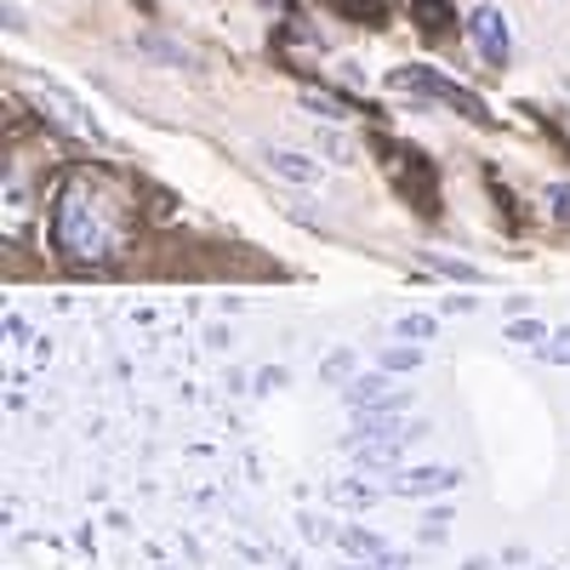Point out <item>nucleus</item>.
I'll list each match as a JSON object with an SVG mask.
<instances>
[{
	"mask_svg": "<svg viewBox=\"0 0 570 570\" xmlns=\"http://www.w3.org/2000/svg\"><path fill=\"white\" fill-rule=\"evenodd\" d=\"M46 234H52V252L75 268L115 263L131 234V200L120 177L91 166L63 171V183L52 188V206H46Z\"/></svg>",
	"mask_w": 570,
	"mask_h": 570,
	"instance_id": "f257e3e1",
	"label": "nucleus"
},
{
	"mask_svg": "<svg viewBox=\"0 0 570 570\" xmlns=\"http://www.w3.org/2000/svg\"><path fill=\"white\" fill-rule=\"evenodd\" d=\"M389 86H394V91H405V98L440 104V109H451V115H462V120L491 126V109H485L480 98H473V91H468L462 80H451V75H440V69H428V63H400V69L389 75Z\"/></svg>",
	"mask_w": 570,
	"mask_h": 570,
	"instance_id": "f03ea898",
	"label": "nucleus"
},
{
	"mask_svg": "<svg viewBox=\"0 0 570 570\" xmlns=\"http://www.w3.org/2000/svg\"><path fill=\"white\" fill-rule=\"evenodd\" d=\"M29 98H35V109L52 120L63 137L86 142V149H104V142H109V126L91 115V104H80V91H69L63 80H35Z\"/></svg>",
	"mask_w": 570,
	"mask_h": 570,
	"instance_id": "7ed1b4c3",
	"label": "nucleus"
},
{
	"mask_svg": "<svg viewBox=\"0 0 570 570\" xmlns=\"http://www.w3.org/2000/svg\"><path fill=\"white\" fill-rule=\"evenodd\" d=\"M468 40H473V52H480L491 69L513 63V29H508L502 7H491V0H480V7L468 12Z\"/></svg>",
	"mask_w": 570,
	"mask_h": 570,
	"instance_id": "20e7f679",
	"label": "nucleus"
},
{
	"mask_svg": "<svg viewBox=\"0 0 570 570\" xmlns=\"http://www.w3.org/2000/svg\"><path fill=\"white\" fill-rule=\"evenodd\" d=\"M343 445L360 473H400V462L411 451V440H400V434H348Z\"/></svg>",
	"mask_w": 570,
	"mask_h": 570,
	"instance_id": "39448f33",
	"label": "nucleus"
},
{
	"mask_svg": "<svg viewBox=\"0 0 570 570\" xmlns=\"http://www.w3.org/2000/svg\"><path fill=\"white\" fill-rule=\"evenodd\" d=\"M462 485V468H440V462H411L400 473H389V491L394 497H440Z\"/></svg>",
	"mask_w": 570,
	"mask_h": 570,
	"instance_id": "423d86ee",
	"label": "nucleus"
},
{
	"mask_svg": "<svg viewBox=\"0 0 570 570\" xmlns=\"http://www.w3.org/2000/svg\"><path fill=\"white\" fill-rule=\"evenodd\" d=\"M405 422H411V394H389V400L354 405L348 434H405Z\"/></svg>",
	"mask_w": 570,
	"mask_h": 570,
	"instance_id": "0eeeda50",
	"label": "nucleus"
},
{
	"mask_svg": "<svg viewBox=\"0 0 570 570\" xmlns=\"http://www.w3.org/2000/svg\"><path fill=\"white\" fill-rule=\"evenodd\" d=\"M263 166L279 177V183H292V188H320L325 183V166L320 160H308V155H297V149H274V142H263Z\"/></svg>",
	"mask_w": 570,
	"mask_h": 570,
	"instance_id": "6e6552de",
	"label": "nucleus"
},
{
	"mask_svg": "<svg viewBox=\"0 0 570 570\" xmlns=\"http://www.w3.org/2000/svg\"><path fill=\"white\" fill-rule=\"evenodd\" d=\"M337 548H343V559H354V564H400L394 548H389V537H376V531H365V525H343V531H337Z\"/></svg>",
	"mask_w": 570,
	"mask_h": 570,
	"instance_id": "1a4fd4ad",
	"label": "nucleus"
},
{
	"mask_svg": "<svg viewBox=\"0 0 570 570\" xmlns=\"http://www.w3.org/2000/svg\"><path fill=\"white\" fill-rule=\"evenodd\" d=\"M416 263H422L428 274H434V279H456V285H485V274L473 268V263H462V257H440V252H422Z\"/></svg>",
	"mask_w": 570,
	"mask_h": 570,
	"instance_id": "9d476101",
	"label": "nucleus"
},
{
	"mask_svg": "<svg viewBox=\"0 0 570 570\" xmlns=\"http://www.w3.org/2000/svg\"><path fill=\"white\" fill-rule=\"evenodd\" d=\"M376 365H383L389 376H416L422 371V343H389L383 354H376Z\"/></svg>",
	"mask_w": 570,
	"mask_h": 570,
	"instance_id": "9b49d317",
	"label": "nucleus"
},
{
	"mask_svg": "<svg viewBox=\"0 0 570 570\" xmlns=\"http://www.w3.org/2000/svg\"><path fill=\"white\" fill-rule=\"evenodd\" d=\"M360 354L354 348H331L325 360H320V383H337V389H348L354 376H360V365H354Z\"/></svg>",
	"mask_w": 570,
	"mask_h": 570,
	"instance_id": "f8f14e48",
	"label": "nucleus"
},
{
	"mask_svg": "<svg viewBox=\"0 0 570 570\" xmlns=\"http://www.w3.org/2000/svg\"><path fill=\"white\" fill-rule=\"evenodd\" d=\"M389 394H394V389H389V376H383V371H360L354 383L343 389L348 405H371V400H389Z\"/></svg>",
	"mask_w": 570,
	"mask_h": 570,
	"instance_id": "ddd939ff",
	"label": "nucleus"
},
{
	"mask_svg": "<svg viewBox=\"0 0 570 570\" xmlns=\"http://www.w3.org/2000/svg\"><path fill=\"white\" fill-rule=\"evenodd\" d=\"M440 337V320L434 314H405L394 320V343H434Z\"/></svg>",
	"mask_w": 570,
	"mask_h": 570,
	"instance_id": "4468645a",
	"label": "nucleus"
},
{
	"mask_svg": "<svg viewBox=\"0 0 570 570\" xmlns=\"http://www.w3.org/2000/svg\"><path fill=\"white\" fill-rule=\"evenodd\" d=\"M331 491H337L343 508H376V485H371V480H337Z\"/></svg>",
	"mask_w": 570,
	"mask_h": 570,
	"instance_id": "2eb2a0df",
	"label": "nucleus"
},
{
	"mask_svg": "<svg viewBox=\"0 0 570 570\" xmlns=\"http://www.w3.org/2000/svg\"><path fill=\"white\" fill-rule=\"evenodd\" d=\"M537 354H542V365H570V325L564 331H548V337L537 343Z\"/></svg>",
	"mask_w": 570,
	"mask_h": 570,
	"instance_id": "dca6fc26",
	"label": "nucleus"
},
{
	"mask_svg": "<svg viewBox=\"0 0 570 570\" xmlns=\"http://www.w3.org/2000/svg\"><path fill=\"white\" fill-rule=\"evenodd\" d=\"M502 337H508V343H531V348H537V343L548 337V320H508V325H502Z\"/></svg>",
	"mask_w": 570,
	"mask_h": 570,
	"instance_id": "f3484780",
	"label": "nucleus"
},
{
	"mask_svg": "<svg viewBox=\"0 0 570 570\" xmlns=\"http://www.w3.org/2000/svg\"><path fill=\"white\" fill-rule=\"evenodd\" d=\"M137 52H142V58H160V63H177V69H188V52H166V40H149V35L137 40Z\"/></svg>",
	"mask_w": 570,
	"mask_h": 570,
	"instance_id": "a211bd4d",
	"label": "nucleus"
},
{
	"mask_svg": "<svg viewBox=\"0 0 570 570\" xmlns=\"http://www.w3.org/2000/svg\"><path fill=\"white\" fill-rule=\"evenodd\" d=\"M23 200H29V195H23V177L12 171V183H7V223H12V234H18V223H23Z\"/></svg>",
	"mask_w": 570,
	"mask_h": 570,
	"instance_id": "6ab92c4d",
	"label": "nucleus"
},
{
	"mask_svg": "<svg viewBox=\"0 0 570 570\" xmlns=\"http://www.w3.org/2000/svg\"><path fill=\"white\" fill-rule=\"evenodd\" d=\"M548 212H553L559 223H570V183H553V188H548Z\"/></svg>",
	"mask_w": 570,
	"mask_h": 570,
	"instance_id": "aec40b11",
	"label": "nucleus"
},
{
	"mask_svg": "<svg viewBox=\"0 0 570 570\" xmlns=\"http://www.w3.org/2000/svg\"><path fill=\"white\" fill-rule=\"evenodd\" d=\"M7 343H12V348L35 343V331H29V320H23V314H7Z\"/></svg>",
	"mask_w": 570,
	"mask_h": 570,
	"instance_id": "412c9836",
	"label": "nucleus"
},
{
	"mask_svg": "<svg viewBox=\"0 0 570 570\" xmlns=\"http://www.w3.org/2000/svg\"><path fill=\"white\" fill-rule=\"evenodd\" d=\"M75 553H98V531H91V525L75 531Z\"/></svg>",
	"mask_w": 570,
	"mask_h": 570,
	"instance_id": "4be33fe9",
	"label": "nucleus"
},
{
	"mask_svg": "<svg viewBox=\"0 0 570 570\" xmlns=\"http://www.w3.org/2000/svg\"><path fill=\"white\" fill-rule=\"evenodd\" d=\"M29 354H35V365H46V360H52V337H35Z\"/></svg>",
	"mask_w": 570,
	"mask_h": 570,
	"instance_id": "5701e85b",
	"label": "nucleus"
},
{
	"mask_svg": "<svg viewBox=\"0 0 570 570\" xmlns=\"http://www.w3.org/2000/svg\"><path fill=\"white\" fill-rule=\"evenodd\" d=\"M525 559H531V548H519V542H513V548H502V564H525Z\"/></svg>",
	"mask_w": 570,
	"mask_h": 570,
	"instance_id": "b1692460",
	"label": "nucleus"
},
{
	"mask_svg": "<svg viewBox=\"0 0 570 570\" xmlns=\"http://www.w3.org/2000/svg\"><path fill=\"white\" fill-rule=\"evenodd\" d=\"M462 570H491V559H468Z\"/></svg>",
	"mask_w": 570,
	"mask_h": 570,
	"instance_id": "393cba45",
	"label": "nucleus"
},
{
	"mask_svg": "<svg viewBox=\"0 0 570 570\" xmlns=\"http://www.w3.org/2000/svg\"><path fill=\"white\" fill-rule=\"evenodd\" d=\"M548 570H553V564H548Z\"/></svg>",
	"mask_w": 570,
	"mask_h": 570,
	"instance_id": "a878e982",
	"label": "nucleus"
}]
</instances>
